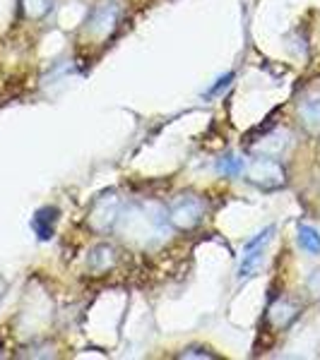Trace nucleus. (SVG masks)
<instances>
[{"instance_id":"2","label":"nucleus","mask_w":320,"mask_h":360,"mask_svg":"<svg viewBox=\"0 0 320 360\" xmlns=\"http://www.w3.org/2000/svg\"><path fill=\"white\" fill-rule=\"evenodd\" d=\"M272 236H275V226L270 224L243 245V257H241V262H238V271H236L238 281H248V278H253L258 274L260 264H263V257H265V248L270 245Z\"/></svg>"},{"instance_id":"15","label":"nucleus","mask_w":320,"mask_h":360,"mask_svg":"<svg viewBox=\"0 0 320 360\" xmlns=\"http://www.w3.org/2000/svg\"><path fill=\"white\" fill-rule=\"evenodd\" d=\"M231 79H234V72H226V75H222V77H219L217 82H214V84L209 86V89L205 91V98H212V96H217L219 91H222V89H226V86L231 84Z\"/></svg>"},{"instance_id":"8","label":"nucleus","mask_w":320,"mask_h":360,"mask_svg":"<svg viewBox=\"0 0 320 360\" xmlns=\"http://www.w3.org/2000/svg\"><path fill=\"white\" fill-rule=\"evenodd\" d=\"M296 317H299V305H294L287 298H279L267 307V322L275 329H287Z\"/></svg>"},{"instance_id":"9","label":"nucleus","mask_w":320,"mask_h":360,"mask_svg":"<svg viewBox=\"0 0 320 360\" xmlns=\"http://www.w3.org/2000/svg\"><path fill=\"white\" fill-rule=\"evenodd\" d=\"M56 221H58V209L56 207H44L34 214L32 219V231L37 233L39 240H51L56 231Z\"/></svg>"},{"instance_id":"7","label":"nucleus","mask_w":320,"mask_h":360,"mask_svg":"<svg viewBox=\"0 0 320 360\" xmlns=\"http://www.w3.org/2000/svg\"><path fill=\"white\" fill-rule=\"evenodd\" d=\"M289 144H292V137H289V132L277 130V132H270V135H265L263 139H260V142L253 147V152L258 154V156L279 159V156H282L289 149Z\"/></svg>"},{"instance_id":"14","label":"nucleus","mask_w":320,"mask_h":360,"mask_svg":"<svg viewBox=\"0 0 320 360\" xmlns=\"http://www.w3.org/2000/svg\"><path fill=\"white\" fill-rule=\"evenodd\" d=\"M51 5H54V0H22V13L29 20H42L51 13Z\"/></svg>"},{"instance_id":"11","label":"nucleus","mask_w":320,"mask_h":360,"mask_svg":"<svg viewBox=\"0 0 320 360\" xmlns=\"http://www.w3.org/2000/svg\"><path fill=\"white\" fill-rule=\"evenodd\" d=\"M90 269L92 271H106L109 266L116 264V250L111 245H97L90 252Z\"/></svg>"},{"instance_id":"4","label":"nucleus","mask_w":320,"mask_h":360,"mask_svg":"<svg viewBox=\"0 0 320 360\" xmlns=\"http://www.w3.org/2000/svg\"><path fill=\"white\" fill-rule=\"evenodd\" d=\"M205 217V202L197 195H181L168 209V224L181 231L195 229Z\"/></svg>"},{"instance_id":"13","label":"nucleus","mask_w":320,"mask_h":360,"mask_svg":"<svg viewBox=\"0 0 320 360\" xmlns=\"http://www.w3.org/2000/svg\"><path fill=\"white\" fill-rule=\"evenodd\" d=\"M246 171V161L238 159L234 154H224L222 159H217V173L224 178H234V176H241Z\"/></svg>"},{"instance_id":"1","label":"nucleus","mask_w":320,"mask_h":360,"mask_svg":"<svg viewBox=\"0 0 320 360\" xmlns=\"http://www.w3.org/2000/svg\"><path fill=\"white\" fill-rule=\"evenodd\" d=\"M125 221L123 233L125 238H130L133 243L140 245H147L152 236H164L166 224H168V214L161 212L156 205H137L128 209L125 217H118Z\"/></svg>"},{"instance_id":"16","label":"nucleus","mask_w":320,"mask_h":360,"mask_svg":"<svg viewBox=\"0 0 320 360\" xmlns=\"http://www.w3.org/2000/svg\"><path fill=\"white\" fill-rule=\"evenodd\" d=\"M178 358H217L214 353H207V348H188L185 353H181Z\"/></svg>"},{"instance_id":"12","label":"nucleus","mask_w":320,"mask_h":360,"mask_svg":"<svg viewBox=\"0 0 320 360\" xmlns=\"http://www.w3.org/2000/svg\"><path fill=\"white\" fill-rule=\"evenodd\" d=\"M296 243H299V248L304 250L308 255H320V233L313 226H299V231H296Z\"/></svg>"},{"instance_id":"5","label":"nucleus","mask_w":320,"mask_h":360,"mask_svg":"<svg viewBox=\"0 0 320 360\" xmlns=\"http://www.w3.org/2000/svg\"><path fill=\"white\" fill-rule=\"evenodd\" d=\"M248 178L260 190H277L284 185V166L279 159H270V156H258L248 168Z\"/></svg>"},{"instance_id":"3","label":"nucleus","mask_w":320,"mask_h":360,"mask_svg":"<svg viewBox=\"0 0 320 360\" xmlns=\"http://www.w3.org/2000/svg\"><path fill=\"white\" fill-rule=\"evenodd\" d=\"M118 17H121V10L113 0L99 3L97 8L92 10L90 20H87L85 37L92 39V41H106L116 32V27H118Z\"/></svg>"},{"instance_id":"6","label":"nucleus","mask_w":320,"mask_h":360,"mask_svg":"<svg viewBox=\"0 0 320 360\" xmlns=\"http://www.w3.org/2000/svg\"><path fill=\"white\" fill-rule=\"evenodd\" d=\"M121 217V202L116 200V195H104L94 202L90 212V226L97 233H106L109 229H113L116 221Z\"/></svg>"},{"instance_id":"10","label":"nucleus","mask_w":320,"mask_h":360,"mask_svg":"<svg viewBox=\"0 0 320 360\" xmlns=\"http://www.w3.org/2000/svg\"><path fill=\"white\" fill-rule=\"evenodd\" d=\"M299 115L306 127L320 130V91L313 89L299 101Z\"/></svg>"}]
</instances>
